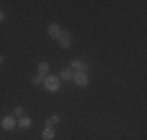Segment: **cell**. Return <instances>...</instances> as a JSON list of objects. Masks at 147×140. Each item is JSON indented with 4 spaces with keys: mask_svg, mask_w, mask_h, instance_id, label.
Returning a JSON list of instances; mask_svg holds the SVG:
<instances>
[{
    "mask_svg": "<svg viewBox=\"0 0 147 140\" xmlns=\"http://www.w3.org/2000/svg\"><path fill=\"white\" fill-rule=\"evenodd\" d=\"M16 120L14 117H11V115H6V117L2 118V123H0V126H2L3 131H13V129L16 128Z\"/></svg>",
    "mask_w": 147,
    "mask_h": 140,
    "instance_id": "4",
    "label": "cell"
},
{
    "mask_svg": "<svg viewBox=\"0 0 147 140\" xmlns=\"http://www.w3.org/2000/svg\"><path fill=\"white\" fill-rule=\"evenodd\" d=\"M61 86V79L57 75H47L44 78V87L47 92H58Z\"/></svg>",
    "mask_w": 147,
    "mask_h": 140,
    "instance_id": "1",
    "label": "cell"
},
{
    "mask_svg": "<svg viewBox=\"0 0 147 140\" xmlns=\"http://www.w3.org/2000/svg\"><path fill=\"white\" fill-rule=\"evenodd\" d=\"M3 61H5V56L0 55V64H3Z\"/></svg>",
    "mask_w": 147,
    "mask_h": 140,
    "instance_id": "17",
    "label": "cell"
},
{
    "mask_svg": "<svg viewBox=\"0 0 147 140\" xmlns=\"http://www.w3.org/2000/svg\"><path fill=\"white\" fill-rule=\"evenodd\" d=\"M14 115H17V117H24V115H25V109H24L22 106H17L14 109Z\"/></svg>",
    "mask_w": 147,
    "mask_h": 140,
    "instance_id": "11",
    "label": "cell"
},
{
    "mask_svg": "<svg viewBox=\"0 0 147 140\" xmlns=\"http://www.w3.org/2000/svg\"><path fill=\"white\" fill-rule=\"evenodd\" d=\"M49 70H50V65H49L45 61H42V62H39V64H38V73H39V75L47 76Z\"/></svg>",
    "mask_w": 147,
    "mask_h": 140,
    "instance_id": "8",
    "label": "cell"
},
{
    "mask_svg": "<svg viewBox=\"0 0 147 140\" xmlns=\"http://www.w3.org/2000/svg\"><path fill=\"white\" fill-rule=\"evenodd\" d=\"M58 78L63 79V81H72V78H74V70H72V69H64V70H61V72H59V75H58Z\"/></svg>",
    "mask_w": 147,
    "mask_h": 140,
    "instance_id": "6",
    "label": "cell"
},
{
    "mask_svg": "<svg viewBox=\"0 0 147 140\" xmlns=\"http://www.w3.org/2000/svg\"><path fill=\"white\" fill-rule=\"evenodd\" d=\"M44 78H45V76H42V75H39V73H38V75H34L33 78H31V84H34V86H39L41 83H44Z\"/></svg>",
    "mask_w": 147,
    "mask_h": 140,
    "instance_id": "10",
    "label": "cell"
},
{
    "mask_svg": "<svg viewBox=\"0 0 147 140\" xmlns=\"http://www.w3.org/2000/svg\"><path fill=\"white\" fill-rule=\"evenodd\" d=\"M3 20H5V13L0 9V22H3Z\"/></svg>",
    "mask_w": 147,
    "mask_h": 140,
    "instance_id": "16",
    "label": "cell"
},
{
    "mask_svg": "<svg viewBox=\"0 0 147 140\" xmlns=\"http://www.w3.org/2000/svg\"><path fill=\"white\" fill-rule=\"evenodd\" d=\"M50 121H52L53 125H58L59 121H61V118H59V115H58V114H53V115L50 117Z\"/></svg>",
    "mask_w": 147,
    "mask_h": 140,
    "instance_id": "13",
    "label": "cell"
},
{
    "mask_svg": "<svg viewBox=\"0 0 147 140\" xmlns=\"http://www.w3.org/2000/svg\"><path fill=\"white\" fill-rule=\"evenodd\" d=\"M47 33H49V36H50L52 39L59 41V37H61V33H63V28L59 27L58 23H50V25L47 27Z\"/></svg>",
    "mask_w": 147,
    "mask_h": 140,
    "instance_id": "3",
    "label": "cell"
},
{
    "mask_svg": "<svg viewBox=\"0 0 147 140\" xmlns=\"http://www.w3.org/2000/svg\"><path fill=\"white\" fill-rule=\"evenodd\" d=\"M59 47H61V48H69V47H71V41L59 39Z\"/></svg>",
    "mask_w": 147,
    "mask_h": 140,
    "instance_id": "12",
    "label": "cell"
},
{
    "mask_svg": "<svg viewBox=\"0 0 147 140\" xmlns=\"http://www.w3.org/2000/svg\"><path fill=\"white\" fill-rule=\"evenodd\" d=\"M45 128H53V123L50 121V118H49V120H45Z\"/></svg>",
    "mask_w": 147,
    "mask_h": 140,
    "instance_id": "15",
    "label": "cell"
},
{
    "mask_svg": "<svg viewBox=\"0 0 147 140\" xmlns=\"http://www.w3.org/2000/svg\"><path fill=\"white\" fill-rule=\"evenodd\" d=\"M31 118H28V117H20L19 118V121H17V126L19 128H22V129H28L30 126H31Z\"/></svg>",
    "mask_w": 147,
    "mask_h": 140,
    "instance_id": "7",
    "label": "cell"
},
{
    "mask_svg": "<svg viewBox=\"0 0 147 140\" xmlns=\"http://www.w3.org/2000/svg\"><path fill=\"white\" fill-rule=\"evenodd\" d=\"M71 69L75 72H86V70H89V65L82 59H74V61H71Z\"/></svg>",
    "mask_w": 147,
    "mask_h": 140,
    "instance_id": "5",
    "label": "cell"
},
{
    "mask_svg": "<svg viewBox=\"0 0 147 140\" xmlns=\"http://www.w3.org/2000/svg\"><path fill=\"white\" fill-rule=\"evenodd\" d=\"M74 81L78 87H86L89 84V78H88V73L86 72H75L74 73Z\"/></svg>",
    "mask_w": 147,
    "mask_h": 140,
    "instance_id": "2",
    "label": "cell"
},
{
    "mask_svg": "<svg viewBox=\"0 0 147 140\" xmlns=\"http://www.w3.org/2000/svg\"><path fill=\"white\" fill-rule=\"evenodd\" d=\"M59 39H67V41H71V33H69V31H64V30H63L61 37H59Z\"/></svg>",
    "mask_w": 147,
    "mask_h": 140,
    "instance_id": "14",
    "label": "cell"
},
{
    "mask_svg": "<svg viewBox=\"0 0 147 140\" xmlns=\"http://www.w3.org/2000/svg\"><path fill=\"white\" fill-rule=\"evenodd\" d=\"M55 137V129L53 128H45L42 131V140H53Z\"/></svg>",
    "mask_w": 147,
    "mask_h": 140,
    "instance_id": "9",
    "label": "cell"
}]
</instances>
